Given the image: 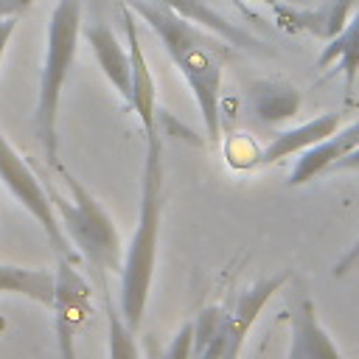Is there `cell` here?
<instances>
[{"instance_id":"6da1fadb","label":"cell","mask_w":359,"mask_h":359,"mask_svg":"<svg viewBox=\"0 0 359 359\" xmlns=\"http://www.w3.org/2000/svg\"><path fill=\"white\" fill-rule=\"evenodd\" d=\"M126 6L143 22H149V28L160 36L165 53L182 73V79L196 101L208 140L219 143V137H222V67H224V56L230 53L227 50L230 42L222 45L219 39L205 34L208 28L180 17L177 11H171L160 3L126 0Z\"/></svg>"},{"instance_id":"7a4b0ae2","label":"cell","mask_w":359,"mask_h":359,"mask_svg":"<svg viewBox=\"0 0 359 359\" xmlns=\"http://www.w3.org/2000/svg\"><path fill=\"white\" fill-rule=\"evenodd\" d=\"M163 140L160 135L146 137V160H143V182H140V213L135 233L123 250L121 264V297L118 309L129 328H140L143 311L149 303L154 266H157V244H160V224H163Z\"/></svg>"},{"instance_id":"3957f363","label":"cell","mask_w":359,"mask_h":359,"mask_svg":"<svg viewBox=\"0 0 359 359\" xmlns=\"http://www.w3.org/2000/svg\"><path fill=\"white\" fill-rule=\"evenodd\" d=\"M50 171H56L62 177L67 196L56 191V185L50 182V177L45 171H39V177H42V185H45L50 202H53L59 224H62L65 236L70 238V244L76 247V252L98 272L101 280L107 278V272H121L123 247H121V233H118L112 216L62 163Z\"/></svg>"},{"instance_id":"277c9868","label":"cell","mask_w":359,"mask_h":359,"mask_svg":"<svg viewBox=\"0 0 359 359\" xmlns=\"http://www.w3.org/2000/svg\"><path fill=\"white\" fill-rule=\"evenodd\" d=\"M81 36V0H56L48 36H45V59L39 73V95L34 109V135L39 140L42 157L48 168L59 165V135H56V115L62 104V90L76 62Z\"/></svg>"},{"instance_id":"5b68a950","label":"cell","mask_w":359,"mask_h":359,"mask_svg":"<svg viewBox=\"0 0 359 359\" xmlns=\"http://www.w3.org/2000/svg\"><path fill=\"white\" fill-rule=\"evenodd\" d=\"M292 278L289 269L261 278L252 286L241 289L230 309L205 306L194 320V353L191 359H241L244 339L255 325L261 309L269 297Z\"/></svg>"},{"instance_id":"8992f818","label":"cell","mask_w":359,"mask_h":359,"mask_svg":"<svg viewBox=\"0 0 359 359\" xmlns=\"http://www.w3.org/2000/svg\"><path fill=\"white\" fill-rule=\"evenodd\" d=\"M0 182L8 188V194L39 222V227L45 230L50 247L56 250L59 258H67L73 264L81 261V255L76 252V247L70 244V238L65 236L62 224H59V216L53 210V202L42 185V177L39 171L31 168V163L8 143V137L3 135L0 129Z\"/></svg>"},{"instance_id":"52a82bcc","label":"cell","mask_w":359,"mask_h":359,"mask_svg":"<svg viewBox=\"0 0 359 359\" xmlns=\"http://www.w3.org/2000/svg\"><path fill=\"white\" fill-rule=\"evenodd\" d=\"M50 309L59 359H76V337L93 317V289L67 258L56 261V294Z\"/></svg>"},{"instance_id":"ba28073f","label":"cell","mask_w":359,"mask_h":359,"mask_svg":"<svg viewBox=\"0 0 359 359\" xmlns=\"http://www.w3.org/2000/svg\"><path fill=\"white\" fill-rule=\"evenodd\" d=\"M123 34H126V48H129V101H126V107L137 115L143 135L149 137L157 132V84H154L149 59L143 53L135 14L129 6L123 8Z\"/></svg>"},{"instance_id":"9c48e42d","label":"cell","mask_w":359,"mask_h":359,"mask_svg":"<svg viewBox=\"0 0 359 359\" xmlns=\"http://www.w3.org/2000/svg\"><path fill=\"white\" fill-rule=\"evenodd\" d=\"M289 356L286 359H342L328 331L323 328L309 294H300L289 311Z\"/></svg>"},{"instance_id":"30bf717a","label":"cell","mask_w":359,"mask_h":359,"mask_svg":"<svg viewBox=\"0 0 359 359\" xmlns=\"http://www.w3.org/2000/svg\"><path fill=\"white\" fill-rule=\"evenodd\" d=\"M356 6L359 0H325L317 8H289V6L275 3V17L280 28L286 31H306L328 42L348 25Z\"/></svg>"},{"instance_id":"8fae6325","label":"cell","mask_w":359,"mask_h":359,"mask_svg":"<svg viewBox=\"0 0 359 359\" xmlns=\"http://www.w3.org/2000/svg\"><path fill=\"white\" fill-rule=\"evenodd\" d=\"M81 36L93 48V56H95L101 73L107 76V81L115 87V93L123 101H129V48L121 45L115 31L101 20L81 22Z\"/></svg>"},{"instance_id":"7c38bea8","label":"cell","mask_w":359,"mask_h":359,"mask_svg":"<svg viewBox=\"0 0 359 359\" xmlns=\"http://www.w3.org/2000/svg\"><path fill=\"white\" fill-rule=\"evenodd\" d=\"M339 129V112H323L306 123H297V126H289L283 132H278L269 146L258 154V165H269V163H278L283 157H292V154H303L306 149L323 143L325 137H331L334 132Z\"/></svg>"},{"instance_id":"4fadbf2b","label":"cell","mask_w":359,"mask_h":359,"mask_svg":"<svg viewBox=\"0 0 359 359\" xmlns=\"http://www.w3.org/2000/svg\"><path fill=\"white\" fill-rule=\"evenodd\" d=\"M247 101H250V109L255 112V118L266 126L292 121L300 112V90L280 79L252 81L247 90Z\"/></svg>"},{"instance_id":"5bb4252c","label":"cell","mask_w":359,"mask_h":359,"mask_svg":"<svg viewBox=\"0 0 359 359\" xmlns=\"http://www.w3.org/2000/svg\"><path fill=\"white\" fill-rule=\"evenodd\" d=\"M353 149H359V121L348 123L345 129H337V132H334L331 137H325L323 143L306 149V151L297 157V163H294V168H292V174H289V185H303V182L314 180L317 174L328 171V165H331L334 160L345 157V154L353 151Z\"/></svg>"},{"instance_id":"9a60e30c","label":"cell","mask_w":359,"mask_h":359,"mask_svg":"<svg viewBox=\"0 0 359 359\" xmlns=\"http://www.w3.org/2000/svg\"><path fill=\"white\" fill-rule=\"evenodd\" d=\"M337 65L342 70V79H345V93L351 95L353 93V84L359 79V6L356 11L351 14L348 25L331 36L317 59V67H331Z\"/></svg>"},{"instance_id":"2e32d148","label":"cell","mask_w":359,"mask_h":359,"mask_svg":"<svg viewBox=\"0 0 359 359\" xmlns=\"http://www.w3.org/2000/svg\"><path fill=\"white\" fill-rule=\"evenodd\" d=\"M0 292L20 294L25 300H34V303L50 309L53 294H56V272L17 266V264H0Z\"/></svg>"},{"instance_id":"e0dca14e","label":"cell","mask_w":359,"mask_h":359,"mask_svg":"<svg viewBox=\"0 0 359 359\" xmlns=\"http://www.w3.org/2000/svg\"><path fill=\"white\" fill-rule=\"evenodd\" d=\"M151 3H160V6H165V8H171V11H177L180 17L196 22V25L213 31V34H219V36H222L224 42H230V45H258L247 31L236 28L233 22H227V20H224L219 11H213L205 0H151Z\"/></svg>"},{"instance_id":"ac0fdd59","label":"cell","mask_w":359,"mask_h":359,"mask_svg":"<svg viewBox=\"0 0 359 359\" xmlns=\"http://www.w3.org/2000/svg\"><path fill=\"white\" fill-rule=\"evenodd\" d=\"M107 356L109 359H140L137 342H135V328L126 325L123 314L118 306H112L107 294Z\"/></svg>"},{"instance_id":"d6986e66","label":"cell","mask_w":359,"mask_h":359,"mask_svg":"<svg viewBox=\"0 0 359 359\" xmlns=\"http://www.w3.org/2000/svg\"><path fill=\"white\" fill-rule=\"evenodd\" d=\"M194 353V320L180 325L163 351H151V359H191Z\"/></svg>"},{"instance_id":"ffe728a7","label":"cell","mask_w":359,"mask_h":359,"mask_svg":"<svg viewBox=\"0 0 359 359\" xmlns=\"http://www.w3.org/2000/svg\"><path fill=\"white\" fill-rule=\"evenodd\" d=\"M359 264V238L353 241V247H348V252L334 264V278H342L345 272H351Z\"/></svg>"},{"instance_id":"44dd1931","label":"cell","mask_w":359,"mask_h":359,"mask_svg":"<svg viewBox=\"0 0 359 359\" xmlns=\"http://www.w3.org/2000/svg\"><path fill=\"white\" fill-rule=\"evenodd\" d=\"M36 0H0V20L3 17H20L25 14Z\"/></svg>"},{"instance_id":"7402d4cb","label":"cell","mask_w":359,"mask_h":359,"mask_svg":"<svg viewBox=\"0 0 359 359\" xmlns=\"http://www.w3.org/2000/svg\"><path fill=\"white\" fill-rule=\"evenodd\" d=\"M14 28H17V17H3L0 20V62L6 56V48H8V39H11Z\"/></svg>"},{"instance_id":"603a6c76","label":"cell","mask_w":359,"mask_h":359,"mask_svg":"<svg viewBox=\"0 0 359 359\" xmlns=\"http://www.w3.org/2000/svg\"><path fill=\"white\" fill-rule=\"evenodd\" d=\"M356 168H359V149L348 151L345 157H339L328 165V171H356Z\"/></svg>"},{"instance_id":"cb8c5ba5","label":"cell","mask_w":359,"mask_h":359,"mask_svg":"<svg viewBox=\"0 0 359 359\" xmlns=\"http://www.w3.org/2000/svg\"><path fill=\"white\" fill-rule=\"evenodd\" d=\"M233 3H236V6H241V3H244V0H233ZM252 3H272V6H275V3H278V0H252ZM241 8H244V6H241Z\"/></svg>"}]
</instances>
